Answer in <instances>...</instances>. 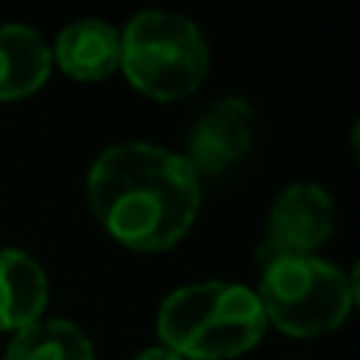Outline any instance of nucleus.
Returning <instances> with one entry per match:
<instances>
[{
	"mask_svg": "<svg viewBox=\"0 0 360 360\" xmlns=\"http://www.w3.org/2000/svg\"><path fill=\"white\" fill-rule=\"evenodd\" d=\"M162 348L184 360H231L266 335L256 291L231 281H196L165 297L155 319Z\"/></svg>",
	"mask_w": 360,
	"mask_h": 360,
	"instance_id": "obj_2",
	"label": "nucleus"
},
{
	"mask_svg": "<svg viewBox=\"0 0 360 360\" xmlns=\"http://www.w3.org/2000/svg\"><path fill=\"white\" fill-rule=\"evenodd\" d=\"M209 67V41L186 16L146 10L136 13L120 32V70L146 98H190L205 82Z\"/></svg>",
	"mask_w": 360,
	"mask_h": 360,
	"instance_id": "obj_4",
	"label": "nucleus"
},
{
	"mask_svg": "<svg viewBox=\"0 0 360 360\" xmlns=\"http://www.w3.org/2000/svg\"><path fill=\"white\" fill-rule=\"evenodd\" d=\"M335 234V202L316 184H291L275 196L269 212L266 247L278 253L313 256Z\"/></svg>",
	"mask_w": 360,
	"mask_h": 360,
	"instance_id": "obj_6",
	"label": "nucleus"
},
{
	"mask_svg": "<svg viewBox=\"0 0 360 360\" xmlns=\"http://www.w3.org/2000/svg\"><path fill=\"white\" fill-rule=\"evenodd\" d=\"M259 262V307L266 326L291 338H319L335 332L354 307L351 275L319 256L278 253L262 243Z\"/></svg>",
	"mask_w": 360,
	"mask_h": 360,
	"instance_id": "obj_3",
	"label": "nucleus"
},
{
	"mask_svg": "<svg viewBox=\"0 0 360 360\" xmlns=\"http://www.w3.org/2000/svg\"><path fill=\"white\" fill-rule=\"evenodd\" d=\"M136 360H184V357H177L174 351H168V348H162V345H155V348H146Z\"/></svg>",
	"mask_w": 360,
	"mask_h": 360,
	"instance_id": "obj_11",
	"label": "nucleus"
},
{
	"mask_svg": "<svg viewBox=\"0 0 360 360\" xmlns=\"http://www.w3.org/2000/svg\"><path fill=\"white\" fill-rule=\"evenodd\" d=\"M48 307V275L22 250H0V332H22Z\"/></svg>",
	"mask_w": 360,
	"mask_h": 360,
	"instance_id": "obj_9",
	"label": "nucleus"
},
{
	"mask_svg": "<svg viewBox=\"0 0 360 360\" xmlns=\"http://www.w3.org/2000/svg\"><path fill=\"white\" fill-rule=\"evenodd\" d=\"M253 108L237 95L212 101L202 108L193 130L186 136L184 162L196 171V177H221L234 165H240L253 149Z\"/></svg>",
	"mask_w": 360,
	"mask_h": 360,
	"instance_id": "obj_5",
	"label": "nucleus"
},
{
	"mask_svg": "<svg viewBox=\"0 0 360 360\" xmlns=\"http://www.w3.org/2000/svg\"><path fill=\"white\" fill-rule=\"evenodd\" d=\"M51 57L70 79L101 82L120 70V32L105 19H76L63 25Z\"/></svg>",
	"mask_w": 360,
	"mask_h": 360,
	"instance_id": "obj_7",
	"label": "nucleus"
},
{
	"mask_svg": "<svg viewBox=\"0 0 360 360\" xmlns=\"http://www.w3.org/2000/svg\"><path fill=\"white\" fill-rule=\"evenodd\" d=\"M4 360H95V348L76 323L41 316L10 338Z\"/></svg>",
	"mask_w": 360,
	"mask_h": 360,
	"instance_id": "obj_10",
	"label": "nucleus"
},
{
	"mask_svg": "<svg viewBox=\"0 0 360 360\" xmlns=\"http://www.w3.org/2000/svg\"><path fill=\"white\" fill-rule=\"evenodd\" d=\"M92 215L117 243L162 253L186 237L199 215L202 186L180 152L155 143L108 146L86 177Z\"/></svg>",
	"mask_w": 360,
	"mask_h": 360,
	"instance_id": "obj_1",
	"label": "nucleus"
},
{
	"mask_svg": "<svg viewBox=\"0 0 360 360\" xmlns=\"http://www.w3.org/2000/svg\"><path fill=\"white\" fill-rule=\"evenodd\" d=\"M54 70L51 48L32 25H0V101H22L48 82Z\"/></svg>",
	"mask_w": 360,
	"mask_h": 360,
	"instance_id": "obj_8",
	"label": "nucleus"
}]
</instances>
